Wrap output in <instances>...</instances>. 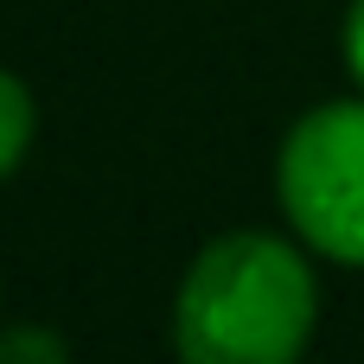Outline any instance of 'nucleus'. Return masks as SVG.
Instances as JSON below:
<instances>
[{"label": "nucleus", "instance_id": "obj_1", "mask_svg": "<svg viewBox=\"0 0 364 364\" xmlns=\"http://www.w3.org/2000/svg\"><path fill=\"white\" fill-rule=\"evenodd\" d=\"M320 314L314 269L294 243L262 230H230L179 282L173 352L186 364H288L307 352Z\"/></svg>", "mask_w": 364, "mask_h": 364}, {"label": "nucleus", "instance_id": "obj_2", "mask_svg": "<svg viewBox=\"0 0 364 364\" xmlns=\"http://www.w3.org/2000/svg\"><path fill=\"white\" fill-rule=\"evenodd\" d=\"M275 192L320 256L364 269V102H320L288 128Z\"/></svg>", "mask_w": 364, "mask_h": 364}, {"label": "nucleus", "instance_id": "obj_3", "mask_svg": "<svg viewBox=\"0 0 364 364\" xmlns=\"http://www.w3.org/2000/svg\"><path fill=\"white\" fill-rule=\"evenodd\" d=\"M32 128H38V109H32V90L13 77V70H0V179L26 160V147H32Z\"/></svg>", "mask_w": 364, "mask_h": 364}, {"label": "nucleus", "instance_id": "obj_4", "mask_svg": "<svg viewBox=\"0 0 364 364\" xmlns=\"http://www.w3.org/2000/svg\"><path fill=\"white\" fill-rule=\"evenodd\" d=\"M346 64L364 83V0H352V13H346Z\"/></svg>", "mask_w": 364, "mask_h": 364}, {"label": "nucleus", "instance_id": "obj_5", "mask_svg": "<svg viewBox=\"0 0 364 364\" xmlns=\"http://www.w3.org/2000/svg\"><path fill=\"white\" fill-rule=\"evenodd\" d=\"M19 352H38V358H64V346H58V339H45V333H13V339H0V358H19Z\"/></svg>", "mask_w": 364, "mask_h": 364}]
</instances>
